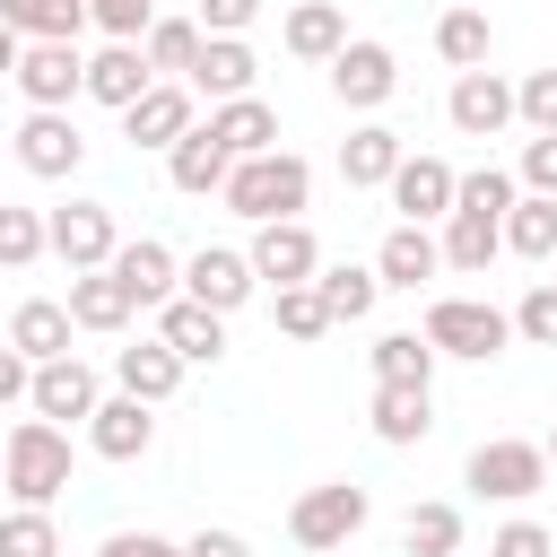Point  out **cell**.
Returning a JSON list of instances; mask_svg holds the SVG:
<instances>
[{
	"label": "cell",
	"mask_w": 557,
	"mask_h": 557,
	"mask_svg": "<svg viewBox=\"0 0 557 557\" xmlns=\"http://www.w3.org/2000/svg\"><path fill=\"white\" fill-rule=\"evenodd\" d=\"M218 200L235 209V218H305V200H313V165L296 157V148H261V157H235L226 165V183H218Z\"/></svg>",
	"instance_id": "cell-1"
},
{
	"label": "cell",
	"mask_w": 557,
	"mask_h": 557,
	"mask_svg": "<svg viewBox=\"0 0 557 557\" xmlns=\"http://www.w3.org/2000/svg\"><path fill=\"white\" fill-rule=\"evenodd\" d=\"M0 487H9L17 505H52V496L70 487V426H52V418H17L9 444H0Z\"/></svg>",
	"instance_id": "cell-2"
},
{
	"label": "cell",
	"mask_w": 557,
	"mask_h": 557,
	"mask_svg": "<svg viewBox=\"0 0 557 557\" xmlns=\"http://www.w3.org/2000/svg\"><path fill=\"white\" fill-rule=\"evenodd\" d=\"M505 339H513V313H496L487 296H435L426 305V348L435 357L487 366V357H505Z\"/></svg>",
	"instance_id": "cell-3"
},
{
	"label": "cell",
	"mask_w": 557,
	"mask_h": 557,
	"mask_svg": "<svg viewBox=\"0 0 557 557\" xmlns=\"http://www.w3.org/2000/svg\"><path fill=\"white\" fill-rule=\"evenodd\" d=\"M461 479H470V496H487V505H522V496L548 487V453L522 444V435H496V444H479V453L461 461Z\"/></svg>",
	"instance_id": "cell-4"
},
{
	"label": "cell",
	"mask_w": 557,
	"mask_h": 557,
	"mask_svg": "<svg viewBox=\"0 0 557 557\" xmlns=\"http://www.w3.org/2000/svg\"><path fill=\"white\" fill-rule=\"evenodd\" d=\"M366 531V487H348V479H322V487H305L296 505H287V540L296 548H348Z\"/></svg>",
	"instance_id": "cell-5"
},
{
	"label": "cell",
	"mask_w": 557,
	"mask_h": 557,
	"mask_svg": "<svg viewBox=\"0 0 557 557\" xmlns=\"http://www.w3.org/2000/svg\"><path fill=\"white\" fill-rule=\"evenodd\" d=\"M331 96L348 104V113H374V104H392V87H400V61H392V44H374V35H348L331 61Z\"/></svg>",
	"instance_id": "cell-6"
},
{
	"label": "cell",
	"mask_w": 557,
	"mask_h": 557,
	"mask_svg": "<svg viewBox=\"0 0 557 557\" xmlns=\"http://www.w3.org/2000/svg\"><path fill=\"white\" fill-rule=\"evenodd\" d=\"M17 165H26L35 183H61V174L87 165V139H78L70 104H26V122H17Z\"/></svg>",
	"instance_id": "cell-7"
},
{
	"label": "cell",
	"mask_w": 557,
	"mask_h": 557,
	"mask_svg": "<svg viewBox=\"0 0 557 557\" xmlns=\"http://www.w3.org/2000/svg\"><path fill=\"white\" fill-rule=\"evenodd\" d=\"M44 244H52L70 270H104V261H113V244H122V226H113V209H104V200H70V209H52V218H44Z\"/></svg>",
	"instance_id": "cell-8"
},
{
	"label": "cell",
	"mask_w": 557,
	"mask_h": 557,
	"mask_svg": "<svg viewBox=\"0 0 557 557\" xmlns=\"http://www.w3.org/2000/svg\"><path fill=\"white\" fill-rule=\"evenodd\" d=\"M244 261H252V278L296 287V278H313V270H322V244H313V226H305V218H261Z\"/></svg>",
	"instance_id": "cell-9"
},
{
	"label": "cell",
	"mask_w": 557,
	"mask_h": 557,
	"mask_svg": "<svg viewBox=\"0 0 557 557\" xmlns=\"http://www.w3.org/2000/svg\"><path fill=\"white\" fill-rule=\"evenodd\" d=\"M444 122H453L461 139H496V131H513V78H496V70H461L453 96H444Z\"/></svg>",
	"instance_id": "cell-10"
},
{
	"label": "cell",
	"mask_w": 557,
	"mask_h": 557,
	"mask_svg": "<svg viewBox=\"0 0 557 557\" xmlns=\"http://www.w3.org/2000/svg\"><path fill=\"white\" fill-rule=\"evenodd\" d=\"M148 444H157V409H148V400L113 392V400L87 409V453H96V461H139Z\"/></svg>",
	"instance_id": "cell-11"
},
{
	"label": "cell",
	"mask_w": 557,
	"mask_h": 557,
	"mask_svg": "<svg viewBox=\"0 0 557 557\" xmlns=\"http://www.w3.org/2000/svg\"><path fill=\"white\" fill-rule=\"evenodd\" d=\"M252 287H261V278H252V261H244L235 244H200V252L183 261V296H200L209 313H235Z\"/></svg>",
	"instance_id": "cell-12"
},
{
	"label": "cell",
	"mask_w": 557,
	"mask_h": 557,
	"mask_svg": "<svg viewBox=\"0 0 557 557\" xmlns=\"http://www.w3.org/2000/svg\"><path fill=\"white\" fill-rule=\"evenodd\" d=\"M9 78H17V96H26V104H70V96H78V78H87V52H78V44H26Z\"/></svg>",
	"instance_id": "cell-13"
},
{
	"label": "cell",
	"mask_w": 557,
	"mask_h": 557,
	"mask_svg": "<svg viewBox=\"0 0 557 557\" xmlns=\"http://www.w3.org/2000/svg\"><path fill=\"white\" fill-rule=\"evenodd\" d=\"M252 78H261V61H252V44L244 35H200V61H191V96H209V104H226V96H252Z\"/></svg>",
	"instance_id": "cell-14"
},
{
	"label": "cell",
	"mask_w": 557,
	"mask_h": 557,
	"mask_svg": "<svg viewBox=\"0 0 557 557\" xmlns=\"http://www.w3.org/2000/svg\"><path fill=\"white\" fill-rule=\"evenodd\" d=\"M122 131H131V148H174V139L191 131V87H183V78H157L148 96L122 104Z\"/></svg>",
	"instance_id": "cell-15"
},
{
	"label": "cell",
	"mask_w": 557,
	"mask_h": 557,
	"mask_svg": "<svg viewBox=\"0 0 557 557\" xmlns=\"http://www.w3.org/2000/svg\"><path fill=\"white\" fill-rule=\"evenodd\" d=\"M104 270L122 278V296H131V305H165V296L183 287V261H174V244H157V235L113 244V261H104Z\"/></svg>",
	"instance_id": "cell-16"
},
{
	"label": "cell",
	"mask_w": 557,
	"mask_h": 557,
	"mask_svg": "<svg viewBox=\"0 0 557 557\" xmlns=\"http://www.w3.org/2000/svg\"><path fill=\"white\" fill-rule=\"evenodd\" d=\"M157 339H165L183 366H209V357H226V313H209L200 296H165V305H157Z\"/></svg>",
	"instance_id": "cell-17"
},
{
	"label": "cell",
	"mask_w": 557,
	"mask_h": 557,
	"mask_svg": "<svg viewBox=\"0 0 557 557\" xmlns=\"http://www.w3.org/2000/svg\"><path fill=\"white\" fill-rule=\"evenodd\" d=\"M96 400H104V392H96V366H78V357H44L35 383H26V409L52 418V426H61V418H87Z\"/></svg>",
	"instance_id": "cell-18"
},
{
	"label": "cell",
	"mask_w": 557,
	"mask_h": 557,
	"mask_svg": "<svg viewBox=\"0 0 557 557\" xmlns=\"http://www.w3.org/2000/svg\"><path fill=\"white\" fill-rule=\"evenodd\" d=\"M453 183H461V174H453L444 157H400L383 191H392V209H400L409 226H426V218H444V209H453Z\"/></svg>",
	"instance_id": "cell-19"
},
{
	"label": "cell",
	"mask_w": 557,
	"mask_h": 557,
	"mask_svg": "<svg viewBox=\"0 0 557 557\" xmlns=\"http://www.w3.org/2000/svg\"><path fill=\"white\" fill-rule=\"evenodd\" d=\"M157 87V70H148V52L139 44H104V52H87V78H78V96H96V104H131V96H148Z\"/></svg>",
	"instance_id": "cell-20"
},
{
	"label": "cell",
	"mask_w": 557,
	"mask_h": 557,
	"mask_svg": "<svg viewBox=\"0 0 557 557\" xmlns=\"http://www.w3.org/2000/svg\"><path fill=\"white\" fill-rule=\"evenodd\" d=\"M226 165H235V157L218 148V131H209V122H191V131L165 148V183H174V191H191V200H209V191L226 183Z\"/></svg>",
	"instance_id": "cell-21"
},
{
	"label": "cell",
	"mask_w": 557,
	"mask_h": 557,
	"mask_svg": "<svg viewBox=\"0 0 557 557\" xmlns=\"http://www.w3.org/2000/svg\"><path fill=\"white\" fill-rule=\"evenodd\" d=\"M400 157H409V148H400V131H383V122H357V131L339 139V183H348V191H383Z\"/></svg>",
	"instance_id": "cell-22"
},
{
	"label": "cell",
	"mask_w": 557,
	"mask_h": 557,
	"mask_svg": "<svg viewBox=\"0 0 557 557\" xmlns=\"http://www.w3.org/2000/svg\"><path fill=\"white\" fill-rule=\"evenodd\" d=\"M435 252H444V270H470V278H479V270L505 252V218H487V209H444Z\"/></svg>",
	"instance_id": "cell-23"
},
{
	"label": "cell",
	"mask_w": 557,
	"mask_h": 557,
	"mask_svg": "<svg viewBox=\"0 0 557 557\" xmlns=\"http://www.w3.org/2000/svg\"><path fill=\"white\" fill-rule=\"evenodd\" d=\"M70 331H78V322H70V305H61V296H26V305L9 313V348H17L26 366L70 357Z\"/></svg>",
	"instance_id": "cell-24"
},
{
	"label": "cell",
	"mask_w": 557,
	"mask_h": 557,
	"mask_svg": "<svg viewBox=\"0 0 557 557\" xmlns=\"http://www.w3.org/2000/svg\"><path fill=\"white\" fill-rule=\"evenodd\" d=\"M113 383H122L131 400H148V409H157V400H174V392H183V357H174L165 339H139V348H113Z\"/></svg>",
	"instance_id": "cell-25"
},
{
	"label": "cell",
	"mask_w": 557,
	"mask_h": 557,
	"mask_svg": "<svg viewBox=\"0 0 557 557\" xmlns=\"http://www.w3.org/2000/svg\"><path fill=\"white\" fill-rule=\"evenodd\" d=\"M278 44H287L296 61H331V52L348 44V9H339V0H296L287 26H278Z\"/></svg>",
	"instance_id": "cell-26"
},
{
	"label": "cell",
	"mask_w": 557,
	"mask_h": 557,
	"mask_svg": "<svg viewBox=\"0 0 557 557\" xmlns=\"http://www.w3.org/2000/svg\"><path fill=\"white\" fill-rule=\"evenodd\" d=\"M209 131H218L226 157H261V148H278V113H270L261 96H226V104H209Z\"/></svg>",
	"instance_id": "cell-27"
},
{
	"label": "cell",
	"mask_w": 557,
	"mask_h": 557,
	"mask_svg": "<svg viewBox=\"0 0 557 557\" xmlns=\"http://www.w3.org/2000/svg\"><path fill=\"white\" fill-rule=\"evenodd\" d=\"M435 270H444V252H435V235L409 226V218H400V226L383 235V252H374V278H383V287H426Z\"/></svg>",
	"instance_id": "cell-28"
},
{
	"label": "cell",
	"mask_w": 557,
	"mask_h": 557,
	"mask_svg": "<svg viewBox=\"0 0 557 557\" xmlns=\"http://www.w3.org/2000/svg\"><path fill=\"white\" fill-rule=\"evenodd\" d=\"M61 305H70V322H78V331H122V322L139 313V305L122 296V278H113V270H70V296H61Z\"/></svg>",
	"instance_id": "cell-29"
},
{
	"label": "cell",
	"mask_w": 557,
	"mask_h": 557,
	"mask_svg": "<svg viewBox=\"0 0 557 557\" xmlns=\"http://www.w3.org/2000/svg\"><path fill=\"white\" fill-rule=\"evenodd\" d=\"M0 17L26 44H78L87 35V0H0Z\"/></svg>",
	"instance_id": "cell-30"
},
{
	"label": "cell",
	"mask_w": 557,
	"mask_h": 557,
	"mask_svg": "<svg viewBox=\"0 0 557 557\" xmlns=\"http://www.w3.org/2000/svg\"><path fill=\"white\" fill-rule=\"evenodd\" d=\"M426 426H435V400H426V392L374 383V435H383V444H426Z\"/></svg>",
	"instance_id": "cell-31"
},
{
	"label": "cell",
	"mask_w": 557,
	"mask_h": 557,
	"mask_svg": "<svg viewBox=\"0 0 557 557\" xmlns=\"http://www.w3.org/2000/svg\"><path fill=\"white\" fill-rule=\"evenodd\" d=\"M505 252H522V261H548V252H557V200H548V191H513V209H505Z\"/></svg>",
	"instance_id": "cell-32"
},
{
	"label": "cell",
	"mask_w": 557,
	"mask_h": 557,
	"mask_svg": "<svg viewBox=\"0 0 557 557\" xmlns=\"http://www.w3.org/2000/svg\"><path fill=\"white\" fill-rule=\"evenodd\" d=\"M139 52H148L157 78H191V61H200V17H148Z\"/></svg>",
	"instance_id": "cell-33"
},
{
	"label": "cell",
	"mask_w": 557,
	"mask_h": 557,
	"mask_svg": "<svg viewBox=\"0 0 557 557\" xmlns=\"http://www.w3.org/2000/svg\"><path fill=\"white\" fill-rule=\"evenodd\" d=\"M313 287H322L331 322H366V313H374V296H383V278H374V270H357V261H322V270H313Z\"/></svg>",
	"instance_id": "cell-34"
},
{
	"label": "cell",
	"mask_w": 557,
	"mask_h": 557,
	"mask_svg": "<svg viewBox=\"0 0 557 557\" xmlns=\"http://www.w3.org/2000/svg\"><path fill=\"white\" fill-rule=\"evenodd\" d=\"M374 383H409V392H426V383H435V348H426V331H383V339H374Z\"/></svg>",
	"instance_id": "cell-35"
},
{
	"label": "cell",
	"mask_w": 557,
	"mask_h": 557,
	"mask_svg": "<svg viewBox=\"0 0 557 557\" xmlns=\"http://www.w3.org/2000/svg\"><path fill=\"white\" fill-rule=\"evenodd\" d=\"M435 52H444L453 70H487V9H479V0L444 9V17H435Z\"/></svg>",
	"instance_id": "cell-36"
},
{
	"label": "cell",
	"mask_w": 557,
	"mask_h": 557,
	"mask_svg": "<svg viewBox=\"0 0 557 557\" xmlns=\"http://www.w3.org/2000/svg\"><path fill=\"white\" fill-rule=\"evenodd\" d=\"M400 548H409V557H453V548H461V505H409Z\"/></svg>",
	"instance_id": "cell-37"
},
{
	"label": "cell",
	"mask_w": 557,
	"mask_h": 557,
	"mask_svg": "<svg viewBox=\"0 0 557 557\" xmlns=\"http://www.w3.org/2000/svg\"><path fill=\"white\" fill-rule=\"evenodd\" d=\"M0 557H61L52 505H9V513H0Z\"/></svg>",
	"instance_id": "cell-38"
},
{
	"label": "cell",
	"mask_w": 557,
	"mask_h": 557,
	"mask_svg": "<svg viewBox=\"0 0 557 557\" xmlns=\"http://www.w3.org/2000/svg\"><path fill=\"white\" fill-rule=\"evenodd\" d=\"M52 244H44V209H9L0 200V270H35Z\"/></svg>",
	"instance_id": "cell-39"
},
{
	"label": "cell",
	"mask_w": 557,
	"mask_h": 557,
	"mask_svg": "<svg viewBox=\"0 0 557 557\" xmlns=\"http://www.w3.org/2000/svg\"><path fill=\"white\" fill-rule=\"evenodd\" d=\"M278 331H287V339H322V331H331V305H322V287H313V278L278 287Z\"/></svg>",
	"instance_id": "cell-40"
},
{
	"label": "cell",
	"mask_w": 557,
	"mask_h": 557,
	"mask_svg": "<svg viewBox=\"0 0 557 557\" xmlns=\"http://www.w3.org/2000/svg\"><path fill=\"white\" fill-rule=\"evenodd\" d=\"M513 191H522V183H513L505 165H479V174H461V183H453V209H487V218H505V209H513Z\"/></svg>",
	"instance_id": "cell-41"
},
{
	"label": "cell",
	"mask_w": 557,
	"mask_h": 557,
	"mask_svg": "<svg viewBox=\"0 0 557 557\" xmlns=\"http://www.w3.org/2000/svg\"><path fill=\"white\" fill-rule=\"evenodd\" d=\"M513 122L522 131H557V70H522L513 78Z\"/></svg>",
	"instance_id": "cell-42"
},
{
	"label": "cell",
	"mask_w": 557,
	"mask_h": 557,
	"mask_svg": "<svg viewBox=\"0 0 557 557\" xmlns=\"http://www.w3.org/2000/svg\"><path fill=\"white\" fill-rule=\"evenodd\" d=\"M513 339H531V348H557V278H540V287L513 305Z\"/></svg>",
	"instance_id": "cell-43"
},
{
	"label": "cell",
	"mask_w": 557,
	"mask_h": 557,
	"mask_svg": "<svg viewBox=\"0 0 557 557\" xmlns=\"http://www.w3.org/2000/svg\"><path fill=\"white\" fill-rule=\"evenodd\" d=\"M157 17V0H87V26H104V44H139Z\"/></svg>",
	"instance_id": "cell-44"
},
{
	"label": "cell",
	"mask_w": 557,
	"mask_h": 557,
	"mask_svg": "<svg viewBox=\"0 0 557 557\" xmlns=\"http://www.w3.org/2000/svg\"><path fill=\"white\" fill-rule=\"evenodd\" d=\"M513 183L557 200V131H531V139H522V165H513Z\"/></svg>",
	"instance_id": "cell-45"
},
{
	"label": "cell",
	"mask_w": 557,
	"mask_h": 557,
	"mask_svg": "<svg viewBox=\"0 0 557 557\" xmlns=\"http://www.w3.org/2000/svg\"><path fill=\"white\" fill-rule=\"evenodd\" d=\"M487 557H557V540H548V522H531V513H513L496 540H487Z\"/></svg>",
	"instance_id": "cell-46"
},
{
	"label": "cell",
	"mask_w": 557,
	"mask_h": 557,
	"mask_svg": "<svg viewBox=\"0 0 557 557\" xmlns=\"http://www.w3.org/2000/svg\"><path fill=\"white\" fill-rule=\"evenodd\" d=\"M261 17V0H200V35H244Z\"/></svg>",
	"instance_id": "cell-47"
},
{
	"label": "cell",
	"mask_w": 557,
	"mask_h": 557,
	"mask_svg": "<svg viewBox=\"0 0 557 557\" xmlns=\"http://www.w3.org/2000/svg\"><path fill=\"white\" fill-rule=\"evenodd\" d=\"M96 557H183V540H165V531H113Z\"/></svg>",
	"instance_id": "cell-48"
},
{
	"label": "cell",
	"mask_w": 557,
	"mask_h": 557,
	"mask_svg": "<svg viewBox=\"0 0 557 557\" xmlns=\"http://www.w3.org/2000/svg\"><path fill=\"white\" fill-rule=\"evenodd\" d=\"M26 383H35V366H26L17 348H0V409H9V400H26Z\"/></svg>",
	"instance_id": "cell-49"
},
{
	"label": "cell",
	"mask_w": 557,
	"mask_h": 557,
	"mask_svg": "<svg viewBox=\"0 0 557 557\" xmlns=\"http://www.w3.org/2000/svg\"><path fill=\"white\" fill-rule=\"evenodd\" d=\"M183 557H252V548H244L235 531H191V540H183Z\"/></svg>",
	"instance_id": "cell-50"
},
{
	"label": "cell",
	"mask_w": 557,
	"mask_h": 557,
	"mask_svg": "<svg viewBox=\"0 0 557 557\" xmlns=\"http://www.w3.org/2000/svg\"><path fill=\"white\" fill-rule=\"evenodd\" d=\"M17 52H26V35H17V26H9V17H0V78H9V70H17Z\"/></svg>",
	"instance_id": "cell-51"
},
{
	"label": "cell",
	"mask_w": 557,
	"mask_h": 557,
	"mask_svg": "<svg viewBox=\"0 0 557 557\" xmlns=\"http://www.w3.org/2000/svg\"><path fill=\"white\" fill-rule=\"evenodd\" d=\"M540 453H548V470H557V426H548V444H540Z\"/></svg>",
	"instance_id": "cell-52"
},
{
	"label": "cell",
	"mask_w": 557,
	"mask_h": 557,
	"mask_svg": "<svg viewBox=\"0 0 557 557\" xmlns=\"http://www.w3.org/2000/svg\"><path fill=\"white\" fill-rule=\"evenodd\" d=\"M322 557H348V548H322Z\"/></svg>",
	"instance_id": "cell-53"
},
{
	"label": "cell",
	"mask_w": 557,
	"mask_h": 557,
	"mask_svg": "<svg viewBox=\"0 0 557 557\" xmlns=\"http://www.w3.org/2000/svg\"><path fill=\"white\" fill-rule=\"evenodd\" d=\"M479 9H487V0H479Z\"/></svg>",
	"instance_id": "cell-54"
},
{
	"label": "cell",
	"mask_w": 557,
	"mask_h": 557,
	"mask_svg": "<svg viewBox=\"0 0 557 557\" xmlns=\"http://www.w3.org/2000/svg\"><path fill=\"white\" fill-rule=\"evenodd\" d=\"M548 261H557V252H548Z\"/></svg>",
	"instance_id": "cell-55"
}]
</instances>
